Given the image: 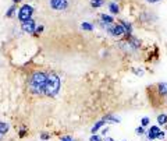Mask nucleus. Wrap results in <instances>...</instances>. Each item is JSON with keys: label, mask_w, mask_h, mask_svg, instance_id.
I'll return each mask as SVG.
<instances>
[{"label": "nucleus", "mask_w": 167, "mask_h": 141, "mask_svg": "<svg viewBox=\"0 0 167 141\" xmlns=\"http://www.w3.org/2000/svg\"><path fill=\"white\" fill-rule=\"evenodd\" d=\"M46 83H47V74L42 73V71H36L29 77L28 81V88L32 94L35 95H41L45 94V88H46Z\"/></svg>", "instance_id": "1"}, {"label": "nucleus", "mask_w": 167, "mask_h": 141, "mask_svg": "<svg viewBox=\"0 0 167 141\" xmlns=\"http://www.w3.org/2000/svg\"><path fill=\"white\" fill-rule=\"evenodd\" d=\"M60 91V78L57 74L50 73L47 74V83H46V88H45V95L47 97H56Z\"/></svg>", "instance_id": "2"}, {"label": "nucleus", "mask_w": 167, "mask_h": 141, "mask_svg": "<svg viewBox=\"0 0 167 141\" xmlns=\"http://www.w3.org/2000/svg\"><path fill=\"white\" fill-rule=\"evenodd\" d=\"M32 13H33V9H32L31 6H28V4L22 6L20 13H18V18H20V21L25 22V21H28V20H31Z\"/></svg>", "instance_id": "3"}, {"label": "nucleus", "mask_w": 167, "mask_h": 141, "mask_svg": "<svg viewBox=\"0 0 167 141\" xmlns=\"http://www.w3.org/2000/svg\"><path fill=\"white\" fill-rule=\"evenodd\" d=\"M107 31L110 35H113V36H120V35H123L125 34V30L124 27L120 24V25H110L109 28H107Z\"/></svg>", "instance_id": "4"}, {"label": "nucleus", "mask_w": 167, "mask_h": 141, "mask_svg": "<svg viewBox=\"0 0 167 141\" xmlns=\"http://www.w3.org/2000/svg\"><path fill=\"white\" fill-rule=\"evenodd\" d=\"M50 6L54 10H65L68 3L67 0H50Z\"/></svg>", "instance_id": "5"}, {"label": "nucleus", "mask_w": 167, "mask_h": 141, "mask_svg": "<svg viewBox=\"0 0 167 141\" xmlns=\"http://www.w3.org/2000/svg\"><path fill=\"white\" fill-rule=\"evenodd\" d=\"M21 28H22V31H24V32H28V34L35 32V30H36V27H35V21H33V20H28V21L22 22V24H21Z\"/></svg>", "instance_id": "6"}, {"label": "nucleus", "mask_w": 167, "mask_h": 141, "mask_svg": "<svg viewBox=\"0 0 167 141\" xmlns=\"http://www.w3.org/2000/svg\"><path fill=\"white\" fill-rule=\"evenodd\" d=\"M160 133H162V131H160V129H159L157 126H152L150 130L148 131V138H149V140H155V138H157V136H159Z\"/></svg>", "instance_id": "7"}, {"label": "nucleus", "mask_w": 167, "mask_h": 141, "mask_svg": "<svg viewBox=\"0 0 167 141\" xmlns=\"http://www.w3.org/2000/svg\"><path fill=\"white\" fill-rule=\"evenodd\" d=\"M157 88V94L162 95V97H166L167 95V83H159L156 85Z\"/></svg>", "instance_id": "8"}, {"label": "nucleus", "mask_w": 167, "mask_h": 141, "mask_svg": "<svg viewBox=\"0 0 167 141\" xmlns=\"http://www.w3.org/2000/svg\"><path fill=\"white\" fill-rule=\"evenodd\" d=\"M103 120L104 122H110V123H120V119H118V117H114L113 115H107V116H104Z\"/></svg>", "instance_id": "9"}, {"label": "nucleus", "mask_w": 167, "mask_h": 141, "mask_svg": "<svg viewBox=\"0 0 167 141\" xmlns=\"http://www.w3.org/2000/svg\"><path fill=\"white\" fill-rule=\"evenodd\" d=\"M100 18H102V21L106 22V24H109V25H112V22H114V20H113V17H112V15L102 14V15H100Z\"/></svg>", "instance_id": "10"}, {"label": "nucleus", "mask_w": 167, "mask_h": 141, "mask_svg": "<svg viewBox=\"0 0 167 141\" xmlns=\"http://www.w3.org/2000/svg\"><path fill=\"white\" fill-rule=\"evenodd\" d=\"M157 123L159 124H167V115H164V113L159 115L157 116Z\"/></svg>", "instance_id": "11"}, {"label": "nucleus", "mask_w": 167, "mask_h": 141, "mask_svg": "<svg viewBox=\"0 0 167 141\" xmlns=\"http://www.w3.org/2000/svg\"><path fill=\"white\" fill-rule=\"evenodd\" d=\"M9 129H10V127H9V124H7V123L0 122V133H1V134H6V133L9 131Z\"/></svg>", "instance_id": "12"}, {"label": "nucleus", "mask_w": 167, "mask_h": 141, "mask_svg": "<svg viewBox=\"0 0 167 141\" xmlns=\"http://www.w3.org/2000/svg\"><path fill=\"white\" fill-rule=\"evenodd\" d=\"M109 10L112 11L113 14H117V13L120 11V7H118L116 3H110V6H109Z\"/></svg>", "instance_id": "13"}, {"label": "nucleus", "mask_w": 167, "mask_h": 141, "mask_svg": "<svg viewBox=\"0 0 167 141\" xmlns=\"http://www.w3.org/2000/svg\"><path fill=\"white\" fill-rule=\"evenodd\" d=\"M121 25L124 27V30H125V34H131V24L130 22H125V21H121Z\"/></svg>", "instance_id": "14"}, {"label": "nucleus", "mask_w": 167, "mask_h": 141, "mask_svg": "<svg viewBox=\"0 0 167 141\" xmlns=\"http://www.w3.org/2000/svg\"><path fill=\"white\" fill-rule=\"evenodd\" d=\"M104 124V120H100V122H98V123H96V124H95L94 127H92V133H96V131L99 130V129H100V127H102V126H103Z\"/></svg>", "instance_id": "15"}, {"label": "nucleus", "mask_w": 167, "mask_h": 141, "mask_svg": "<svg viewBox=\"0 0 167 141\" xmlns=\"http://www.w3.org/2000/svg\"><path fill=\"white\" fill-rule=\"evenodd\" d=\"M81 28L85 30V31H92V30H94L92 24H89V22H82V24H81Z\"/></svg>", "instance_id": "16"}, {"label": "nucleus", "mask_w": 167, "mask_h": 141, "mask_svg": "<svg viewBox=\"0 0 167 141\" xmlns=\"http://www.w3.org/2000/svg\"><path fill=\"white\" fill-rule=\"evenodd\" d=\"M91 4H92V7H100V6H103V0H92Z\"/></svg>", "instance_id": "17"}, {"label": "nucleus", "mask_w": 167, "mask_h": 141, "mask_svg": "<svg viewBox=\"0 0 167 141\" xmlns=\"http://www.w3.org/2000/svg\"><path fill=\"white\" fill-rule=\"evenodd\" d=\"M149 122H150L149 117H144V119L141 120V126H142V127H146V126L149 124Z\"/></svg>", "instance_id": "18"}, {"label": "nucleus", "mask_w": 167, "mask_h": 141, "mask_svg": "<svg viewBox=\"0 0 167 141\" xmlns=\"http://www.w3.org/2000/svg\"><path fill=\"white\" fill-rule=\"evenodd\" d=\"M89 141H102V140H100V137H99V136H96V134H94V136H91V138H89Z\"/></svg>", "instance_id": "19"}, {"label": "nucleus", "mask_w": 167, "mask_h": 141, "mask_svg": "<svg viewBox=\"0 0 167 141\" xmlns=\"http://www.w3.org/2000/svg\"><path fill=\"white\" fill-rule=\"evenodd\" d=\"M136 134H138V136H141V134H144V127H142V126H141V127H136Z\"/></svg>", "instance_id": "20"}, {"label": "nucleus", "mask_w": 167, "mask_h": 141, "mask_svg": "<svg viewBox=\"0 0 167 141\" xmlns=\"http://www.w3.org/2000/svg\"><path fill=\"white\" fill-rule=\"evenodd\" d=\"M41 138H42V140H49V138H50V136H49L47 133H42Z\"/></svg>", "instance_id": "21"}, {"label": "nucleus", "mask_w": 167, "mask_h": 141, "mask_svg": "<svg viewBox=\"0 0 167 141\" xmlns=\"http://www.w3.org/2000/svg\"><path fill=\"white\" fill-rule=\"evenodd\" d=\"M14 11H15V9H14V7H11L10 10L7 11V14H6V15H7V17H11V15L14 14Z\"/></svg>", "instance_id": "22"}, {"label": "nucleus", "mask_w": 167, "mask_h": 141, "mask_svg": "<svg viewBox=\"0 0 167 141\" xmlns=\"http://www.w3.org/2000/svg\"><path fill=\"white\" fill-rule=\"evenodd\" d=\"M61 141H74L70 136H64V137H61Z\"/></svg>", "instance_id": "23"}, {"label": "nucleus", "mask_w": 167, "mask_h": 141, "mask_svg": "<svg viewBox=\"0 0 167 141\" xmlns=\"http://www.w3.org/2000/svg\"><path fill=\"white\" fill-rule=\"evenodd\" d=\"M42 31H43V27H38V28H36V30H35V34H36V35H39V32H42Z\"/></svg>", "instance_id": "24"}, {"label": "nucleus", "mask_w": 167, "mask_h": 141, "mask_svg": "<svg viewBox=\"0 0 167 141\" xmlns=\"http://www.w3.org/2000/svg\"><path fill=\"white\" fill-rule=\"evenodd\" d=\"M24 136H25V130L22 129V130L20 131V137H24Z\"/></svg>", "instance_id": "25"}, {"label": "nucleus", "mask_w": 167, "mask_h": 141, "mask_svg": "<svg viewBox=\"0 0 167 141\" xmlns=\"http://www.w3.org/2000/svg\"><path fill=\"white\" fill-rule=\"evenodd\" d=\"M106 133H107V129H103V130H102V134H104V136H106Z\"/></svg>", "instance_id": "26"}, {"label": "nucleus", "mask_w": 167, "mask_h": 141, "mask_svg": "<svg viewBox=\"0 0 167 141\" xmlns=\"http://www.w3.org/2000/svg\"><path fill=\"white\" fill-rule=\"evenodd\" d=\"M149 3H156V1H159V0H148Z\"/></svg>", "instance_id": "27"}, {"label": "nucleus", "mask_w": 167, "mask_h": 141, "mask_svg": "<svg viewBox=\"0 0 167 141\" xmlns=\"http://www.w3.org/2000/svg\"><path fill=\"white\" fill-rule=\"evenodd\" d=\"M104 141H114V140H113V138H106Z\"/></svg>", "instance_id": "28"}, {"label": "nucleus", "mask_w": 167, "mask_h": 141, "mask_svg": "<svg viewBox=\"0 0 167 141\" xmlns=\"http://www.w3.org/2000/svg\"><path fill=\"white\" fill-rule=\"evenodd\" d=\"M14 3H18V1H22V0H13Z\"/></svg>", "instance_id": "29"}, {"label": "nucleus", "mask_w": 167, "mask_h": 141, "mask_svg": "<svg viewBox=\"0 0 167 141\" xmlns=\"http://www.w3.org/2000/svg\"><path fill=\"white\" fill-rule=\"evenodd\" d=\"M1 136H3V134H1V133H0V140H1Z\"/></svg>", "instance_id": "30"}]
</instances>
